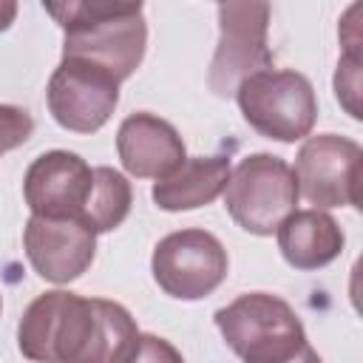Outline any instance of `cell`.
Returning a JSON list of instances; mask_svg holds the SVG:
<instances>
[{"mask_svg": "<svg viewBox=\"0 0 363 363\" xmlns=\"http://www.w3.org/2000/svg\"><path fill=\"white\" fill-rule=\"evenodd\" d=\"M136 335L122 303L51 289L26 306L17 346L31 363H116Z\"/></svg>", "mask_w": 363, "mask_h": 363, "instance_id": "1", "label": "cell"}, {"mask_svg": "<svg viewBox=\"0 0 363 363\" xmlns=\"http://www.w3.org/2000/svg\"><path fill=\"white\" fill-rule=\"evenodd\" d=\"M45 11L65 31L62 57L94 62L113 74L119 82L142 65L147 26L139 0H68L45 3Z\"/></svg>", "mask_w": 363, "mask_h": 363, "instance_id": "2", "label": "cell"}, {"mask_svg": "<svg viewBox=\"0 0 363 363\" xmlns=\"http://www.w3.org/2000/svg\"><path fill=\"white\" fill-rule=\"evenodd\" d=\"M213 318L244 363H284L309 343L295 309L269 292H244Z\"/></svg>", "mask_w": 363, "mask_h": 363, "instance_id": "3", "label": "cell"}, {"mask_svg": "<svg viewBox=\"0 0 363 363\" xmlns=\"http://www.w3.org/2000/svg\"><path fill=\"white\" fill-rule=\"evenodd\" d=\"M238 108L252 130L275 142H298L312 133L318 119V96L301 71L261 68L235 91Z\"/></svg>", "mask_w": 363, "mask_h": 363, "instance_id": "4", "label": "cell"}, {"mask_svg": "<svg viewBox=\"0 0 363 363\" xmlns=\"http://www.w3.org/2000/svg\"><path fill=\"white\" fill-rule=\"evenodd\" d=\"M298 184L292 167L272 153H250L230 170L224 207L233 221L252 235H272L278 224L295 213Z\"/></svg>", "mask_w": 363, "mask_h": 363, "instance_id": "5", "label": "cell"}, {"mask_svg": "<svg viewBox=\"0 0 363 363\" xmlns=\"http://www.w3.org/2000/svg\"><path fill=\"white\" fill-rule=\"evenodd\" d=\"M298 196H303L315 210L326 207H354L363 201V147L337 133L309 136L292 167Z\"/></svg>", "mask_w": 363, "mask_h": 363, "instance_id": "6", "label": "cell"}, {"mask_svg": "<svg viewBox=\"0 0 363 363\" xmlns=\"http://www.w3.org/2000/svg\"><path fill=\"white\" fill-rule=\"evenodd\" d=\"M269 3H221L218 6V45L210 60L207 85L216 96H235L238 85L269 68L272 51L267 45Z\"/></svg>", "mask_w": 363, "mask_h": 363, "instance_id": "7", "label": "cell"}, {"mask_svg": "<svg viewBox=\"0 0 363 363\" xmlns=\"http://www.w3.org/2000/svg\"><path fill=\"white\" fill-rule=\"evenodd\" d=\"M227 250L207 230H176L153 247V281L179 301L207 298L227 278Z\"/></svg>", "mask_w": 363, "mask_h": 363, "instance_id": "8", "label": "cell"}, {"mask_svg": "<svg viewBox=\"0 0 363 363\" xmlns=\"http://www.w3.org/2000/svg\"><path fill=\"white\" fill-rule=\"evenodd\" d=\"M45 99L57 125L74 133H94L119 102V79L94 62L62 57L48 79Z\"/></svg>", "mask_w": 363, "mask_h": 363, "instance_id": "9", "label": "cell"}, {"mask_svg": "<svg viewBox=\"0 0 363 363\" xmlns=\"http://www.w3.org/2000/svg\"><path fill=\"white\" fill-rule=\"evenodd\" d=\"M23 247L40 278L51 284H68L91 267L96 255V233L79 218L31 216L23 230Z\"/></svg>", "mask_w": 363, "mask_h": 363, "instance_id": "10", "label": "cell"}, {"mask_svg": "<svg viewBox=\"0 0 363 363\" xmlns=\"http://www.w3.org/2000/svg\"><path fill=\"white\" fill-rule=\"evenodd\" d=\"M94 184V167L71 150H48L37 156L23 179V196L31 216L79 218Z\"/></svg>", "mask_w": 363, "mask_h": 363, "instance_id": "11", "label": "cell"}, {"mask_svg": "<svg viewBox=\"0 0 363 363\" xmlns=\"http://www.w3.org/2000/svg\"><path fill=\"white\" fill-rule=\"evenodd\" d=\"M116 153L122 167L136 179H164L187 156L179 130L153 113H130L116 130Z\"/></svg>", "mask_w": 363, "mask_h": 363, "instance_id": "12", "label": "cell"}, {"mask_svg": "<svg viewBox=\"0 0 363 363\" xmlns=\"http://www.w3.org/2000/svg\"><path fill=\"white\" fill-rule=\"evenodd\" d=\"M278 250L295 269H320L343 250V230L323 210H295L278 224Z\"/></svg>", "mask_w": 363, "mask_h": 363, "instance_id": "13", "label": "cell"}, {"mask_svg": "<svg viewBox=\"0 0 363 363\" xmlns=\"http://www.w3.org/2000/svg\"><path fill=\"white\" fill-rule=\"evenodd\" d=\"M230 179V156H193L184 159L170 176L159 179L153 184V201L156 207L167 213L179 210H196L210 201H216Z\"/></svg>", "mask_w": 363, "mask_h": 363, "instance_id": "14", "label": "cell"}, {"mask_svg": "<svg viewBox=\"0 0 363 363\" xmlns=\"http://www.w3.org/2000/svg\"><path fill=\"white\" fill-rule=\"evenodd\" d=\"M130 201H133L130 182L119 170H113L108 164L94 167L91 196L79 213V221L85 227H91L94 233H111L128 218Z\"/></svg>", "mask_w": 363, "mask_h": 363, "instance_id": "15", "label": "cell"}, {"mask_svg": "<svg viewBox=\"0 0 363 363\" xmlns=\"http://www.w3.org/2000/svg\"><path fill=\"white\" fill-rule=\"evenodd\" d=\"M335 94L340 105L352 113V119H360V51L357 45H349V51L340 57L335 71Z\"/></svg>", "mask_w": 363, "mask_h": 363, "instance_id": "16", "label": "cell"}, {"mask_svg": "<svg viewBox=\"0 0 363 363\" xmlns=\"http://www.w3.org/2000/svg\"><path fill=\"white\" fill-rule=\"evenodd\" d=\"M116 363H184L182 352L159 335H136Z\"/></svg>", "mask_w": 363, "mask_h": 363, "instance_id": "17", "label": "cell"}, {"mask_svg": "<svg viewBox=\"0 0 363 363\" xmlns=\"http://www.w3.org/2000/svg\"><path fill=\"white\" fill-rule=\"evenodd\" d=\"M34 130V119L26 108L0 105V156L23 145Z\"/></svg>", "mask_w": 363, "mask_h": 363, "instance_id": "18", "label": "cell"}, {"mask_svg": "<svg viewBox=\"0 0 363 363\" xmlns=\"http://www.w3.org/2000/svg\"><path fill=\"white\" fill-rule=\"evenodd\" d=\"M17 17V3L14 0H0V31H6Z\"/></svg>", "mask_w": 363, "mask_h": 363, "instance_id": "19", "label": "cell"}, {"mask_svg": "<svg viewBox=\"0 0 363 363\" xmlns=\"http://www.w3.org/2000/svg\"><path fill=\"white\" fill-rule=\"evenodd\" d=\"M284 363H323V360H320V354H318V352H315V349H312V346L306 343V346H303V349H301L298 354L286 357Z\"/></svg>", "mask_w": 363, "mask_h": 363, "instance_id": "20", "label": "cell"}, {"mask_svg": "<svg viewBox=\"0 0 363 363\" xmlns=\"http://www.w3.org/2000/svg\"><path fill=\"white\" fill-rule=\"evenodd\" d=\"M0 309H3V301H0Z\"/></svg>", "mask_w": 363, "mask_h": 363, "instance_id": "21", "label": "cell"}]
</instances>
